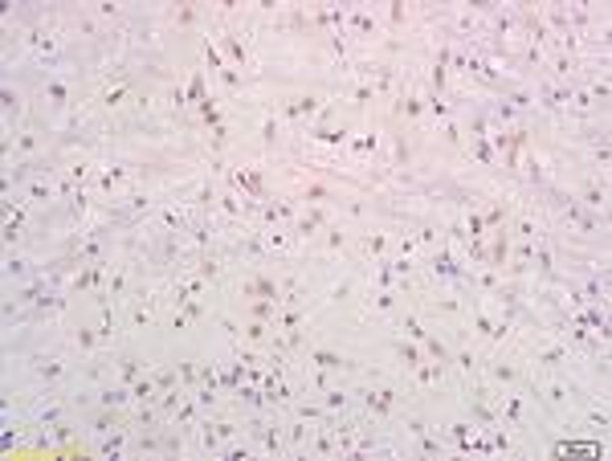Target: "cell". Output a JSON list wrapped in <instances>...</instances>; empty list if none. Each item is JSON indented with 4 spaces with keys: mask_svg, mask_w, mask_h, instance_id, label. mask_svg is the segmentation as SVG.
Returning a JSON list of instances; mask_svg holds the SVG:
<instances>
[{
    "mask_svg": "<svg viewBox=\"0 0 612 461\" xmlns=\"http://www.w3.org/2000/svg\"><path fill=\"white\" fill-rule=\"evenodd\" d=\"M310 363H319L323 371H339V367H347V359H343V355H335V351H327V347H314V351H310Z\"/></svg>",
    "mask_w": 612,
    "mask_h": 461,
    "instance_id": "cell-2",
    "label": "cell"
},
{
    "mask_svg": "<svg viewBox=\"0 0 612 461\" xmlns=\"http://www.w3.org/2000/svg\"><path fill=\"white\" fill-rule=\"evenodd\" d=\"M164 225H167V229H180V225H184V212L167 208V212H164Z\"/></svg>",
    "mask_w": 612,
    "mask_h": 461,
    "instance_id": "cell-24",
    "label": "cell"
},
{
    "mask_svg": "<svg viewBox=\"0 0 612 461\" xmlns=\"http://www.w3.org/2000/svg\"><path fill=\"white\" fill-rule=\"evenodd\" d=\"M539 359H543V363H563V359H567V347H551V351H543Z\"/></svg>",
    "mask_w": 612,
    "mask_h": 461,
    "instance_id": "cell-17",
    "label": "cell"
},
{
    "mask_svg": "<svg viewBox=\"0 0 612 461\" xmlns=\"http://www.w3.org/2000/svg\"><path fill=\"white\" fill-rule=\"evenodd\" d=\"M380 249H384V237H380V233H376V237H368V253H380Z\"/></svg>",
    "mask_w": 612,
    "mask_h": 461,
    "instance_id": "cell-37",
    "label": "cell"
},
{
    "mask_svg": "<svg viewBox=\"0 0 612 461\" xmlns=\"http://www.w3.org/2000/svg\"><path fill=\"white\" fill-rule=\"evenodd\" d=\"M396 351H400V359H404V367H421V363H425V359H421V351H416V347H408V343H400Z\"/></svg>",
    "mask_w": 612,
    "mask_h": 461,
    "instance_id": "cell-11",
    "label": "cell"
},
{
    "mask_svg": "<svg viewBox=\"0 0 612 461\" xmlns=\"http://www.w3.org/2000/svg\"><path fill=\"white\" fill-rule=\"evenodd\" d=\"M392 408H396V392H392V388H384V392H368V412L388 416Z\"/></svg>",
    "mask_w": 612,
    "mask_h": 461,
    "instance_id": "cell-1",
    "label": "cell"
},
{
    "mask_svg": "<svg viewBox=\"0 0 612 461\" xmlns=\"http://www.w3.org/2000/svg\"><path fill=\"white\" fill-rule=\"evenodd\" d=\"M494 380H514V367L510 363H494Z\"/></svg>",
    "mask_w": 612,
    "mask_h": 461,
    "instance_id": "cell-30",
    "label": "cell"
},
{
    "mask_svg": "<svg viewBox=\"0 0 612 461\" xmlns=\"http://www.w3.org/2000/svg\"><path fill=\"white\" fill-rule=\"evenodd\" d=\"M45 90H49V98H54L57 107H61V102H65V98H69V94H65V86H61V82H49V86H45Z\"/></svg>",
    "mask_w": 612,
    "mask_h": 461,
    "instance_id": "cell-19",
    "label": "cell"
},
{
    "mask_svg": "<svg viewBox=\"0 0 612 461\" xmlns=\"http://www.w3.org/2000/svg\"><path fill=\"white\" fill-rule=\"evenodd\" d=\"M180 376H184V380H188V384H192V380H196V376H200V371H196V367H192V363H180Z\"/></svg>",
    "mask_w": 612,
    "mask_h": 461,
    "instance_id": "cell-39",
    "label": "cell"
},
{
    "mask_svg": "<svg viewBox=\"0 0 612 461\" xmlns=\"http://www.w3.org/2000/svg\"><path fill=\"white\" fill-rule=\"evenodd\" d=\"M343 241H347V237H343L339 229H331V249H343Z\"/></svg>",
    "mask_w": 612,
    "mask_h": 461,
    "instance_id": "cell-46",
    "label": "cell"
},
{
    "mask_svg": "<svg viewBox=\"0 0 612 461\" xmlns=\"http://www.w3.org/2000/svg\"><path fill=\"white\" fill-rule=\"evenodd\" d=\"M98 433H107V429H114V412L111 408H102V412H94V420H90Z\"/></svg>",
    "mask_w": 612,
    "mask_h": 461,
    "instance_id": "cell-12",
    "label": "cell"
},
{
    "mask_svg": "<svg viewBox=\"0 0 612 461\" xmlns=\"http://www.w3.org/2000/svg\"><path fill=\"white\" fill-rule=\"evenodd\" d=\"M351 25H355V29L363 33V37H372V33H376V21H372V16L363 12V8H355V12H351Z\"/></svg>",
    "mask_w": 612,
    "mask_h": 461,
    "instance_id": "cell-7",
    "label": "cell"
},
{
    "mask_svg": "<svg viewBox=\"0 0 612 461\" xmlns=\"http://www.w3.org/2000/svg\"><path fill=\"white\" fill-rule=\"evenodd\" d=\"M118 371H123V380H127V384H135V380H139V359H135V355H127V359L118 363Z\"/></svg>",
    "mask_w": 612,
    "mask_h": 461,
    "instance_id": "cell-10",
    "label": "cell"
},
{
    "mask_svg": "<svg viewBox=\"0 0 612 461\" xmlns=\"http://www.w3.org/2000/svg\"><path fill=\"white\" fill-rule=\"evenodd\" d=\"M261 139H266V143H274V139H278V122H274V118H266V127H261Z\"/></svg>",
    "mask_w": 612,
    "mask_h": 461,
    "instance_id": "cell-27",
    "label": "cell"
},
{
    "mask_svg": "<svg viewBox=\"0 0 612 461\" xmlns=\"http://www.w3.org/2000/svg\"><path fill=\"white\" fill-rule=\"evenodd\" d=\"M437 376H441V371H437V367H425V363H421V380H425V384H433V380H437Z\"/></svg>",
    "mask_w": 612,
    "mask_h": 461,
    "instance_id": "cell-40",
    "label": "cell"
},
{
    "mask_svg": "<svg viewBox=\"0 0 612 461\" xmlns=\"http://www.w3.org/2000/svg\"><path fill=\"white\" fill-rule=\"evenodd\" d=\"M429 111H433L437 118H445V115H449V107L441 102V98H429Z\"/></svg>",
    "mask_w": 612,
    "mask_h": 461,
    "instance_id": "cell-31",
    "label": "cell"
},
{
    "mask_svg": "<svg viewBox=\"0 0 612 461\" xmlns=\"http://www.w3.org/2000/svg\"><path fill=\"white\" fill-rule=\"evenodd\" d=\"M155 388H160V392H171V388H176V376H171V371H160V376H155Z\"/></svg>",
    "mask_w": 612,
    "mask_h": 461,
    "instance_id": "cell-20",
    "label": "cell"
},
{
    "mask_svg": "<svg viewBox=\"0 0 612 461\" xmlns=\"http://www.w3.org/2000/svg\"><path fill=\"white\" fill-rule=\"evenodd\" d=\"M29 196H33V200H49V188H45V184H33Z\"/></svg>",
    "mask_w": 612,
    "mask_h": 461,
    "instance_id": "cell-34",
    "label": "cell"
},
{
    "mask_svg": "<svg viewBox=\"0 0 612 461\" xmlns=\"http://www.w3.org/2000/svg\"><path fill=\"white\" fill-rule=\"evenodd\" d=\"M241 400L249 404V408H261L270 396H266V392H257V388H241Z\"/></svg>",
    "mask_w": 612,
    "mask_h": 461,
    "instance_id": "cell-13",
    "label": "cell"
},
{
    "mask_svg": "<svg viewBox=\"0 0 612 461\" xmlns=\"http://www.w3.org/2000/svg\"><path fill=\"white\" fill-rule=\"evenodd\" d=\"M266 335H270V327H266V323H249V327H245V339H253V343H261Z\"/></svg>",
    "mask_w": 612,
    "mask_h": 461,
    "instance_id": "cell-15",
    "label": "cell"
},
{
    "mask_svg": "<svg viewBox=\"0 0 612 461\" xmlns=\"http://www.w3.org/2000/svg\"><path fill=\"white\" fill-rule=\"evenodd\" d=\"M547 400H567V392H563V384H551V388H547Z\"/></svg>",
    "mask_w": 612,
    "mask_h": 461,
    "instance_id": "cell-32",
    "label": "cell"
},
{
    "mask_svg": "<svg viewBox=\"0 0 612 461\" xmlns=\"http://www.w3.org/2000/svg\"><path fill=\"white\" fill-rule=\"evenodd\" d=\"M253 314L257 318H274V302H253Z\"/></svg>",
    "mask_w": 612,
    "mask_h": 461,
    "instance_id": "cell-28",
    "label": "cell"
},
{
    "mask_svg": "<svg viewBox=\"0 0 612 461\" xmlns=\"http://www.w3.org/2000/svg\"><path fill=\"white\" fill-rule=\"evenodd\" d=\"M404 331H408L412 339H429V335H425V327H421L416 318H404Z\"/></svg>",
    "mask_w": 612,
    "mask_h": 461,
    "instance_id": "cell-23",
    "label": "cell"
},
{
    "mask_svg": "<svg viewBox=\"0 0 612 461\" xmlns=\"http://www.w3.org/2000/svg\"><path fill=\"white\" fill-rule=\"evenodd\" d=\"M539 270H543V274H551V253H547V249H539Z\"/></svg>",
    "mask_w": 612,
    "mask_h": 461,
    "instance_id": "cell-38",
    "label": "cell"
},
{
    "mask_svg": "<svg viewBox=\"0 0 612 461\" xmlns=\"http://www.w3.org/2000/svg\"><path fill=\"white\" fill-rule=\"evenodd\" d=\"M310 135H314V139H323V143H343V139H347V131H343V127H314Z\"/></svg>",
    "mask_w": 612,
    "mask_h": 461,
    "instance_id": "cell-6",
    "label": "cell"
},
{
    "mask_svg": "<svg viewBox=\"0 0 612 461\" xmlns=\"http://www.w3.org/2000/svg\"><path fill=\"white\" fill-rule=\"evenodd\" d=\"M433 86H437V90H441V86H445V69H441V61H437V65H433Z\"/></svg>",
    "mask_w": 612,
    "mask_h": 461,
    "instance_id": "cell-36",
    "label": "cell"
},
{
    "mask_svg": "<svg viewBox=\"0 0 612 461\" xmlns=\"http://www.w3.org/2000/svg\"><path fill=\"white\" fill-rule=\"evenodd\" d=\"M355 102H359V107L372 102V86H355Z\"/></svg>",
    "mask_w": 612,
    "mask_h": 461,
    "instance_id": "cell-33",
    "label": "cell"
},
{
    "mask_svg": "<svg viewBox=\"0 0 612 461\" xmlns=\"http://www.w3.org/2000/svg\"><path fill=\"white\" fill-rule=\"evenodd\" d=\"M506 416H510L514 424L522 420V396H506Z\"/></svg>",
    "mask_w": 612,
    "mask_h": 461,
    "instance_id": "cell-14",
    "label": "cell"
},
{
    "mask_svg": "<svg viewBox=\"0 0 612 461\" xmlns=\"http://www.w3.org/2000/svg\"><path fill=\"white\" fill-rule=\"evenodd\" d=\"M217 274H221V265H217V261H208V257H204V261H200V278H208V282H213V278H217Z\"/></svg>",
    "mask_w": 612,
    "mask_h": 461,
    "instance_id": "cell-22",
    "label": "cell"
},
{
    "mask_svg": "<svg viewBox=\"0 0 612 461\" xmlns=\"http://www.w3.org/2000/svg\"><path fill=\"white\" fill-rule=\"evenodd\" d=\"M376 306H380V310H392V306H396V294L380 290V294H376Z\"/></svg>",
    "mask_w": 612,
    "mask_h": 461,
    "instance_id": "cell-25",
    "label": "cell"
},
{
    "mask_svg": "<svg viewBox=\"0 0 612 461\" xmlns=\"http://www.w3.org/2000/svg\"><path fill=\"white\" fill-rule=\"evenodd\" d=\"M78 343L90 351V347H94V331H78Z\"/></svg>",
    "mask_w": 612,
    "mask_h": 461,
    "instance_id": "cell-42",
    "label": "cell"
},
{
    "mask_svg": "<svg viewBox=\"0 0 612 461\" xmlns=\"http://www.w3.org/2000/svg\"><path fill=\"white\" fill-rule=\"evenodd\" d=\"M302 437H306V429H302V424H290V441H294V445H302Z\"/></svg>",
    "mask_w": 612,
    "mask_h": 461,
    "instance_id": "cell-41",
    "label": "cell"
},
{
    "mask_svg": "<svg viewBox=\"0 0 612 461\" xmlns=\"http://www.w3.org/2000/svg\"><path fill=\"white\" fill-rule=\"evenodd\" d=\"M433 270H437L441 278H457V265H453L449 253H437V257H433Z\"/></svg>",
    "mask_w": 612,
    "mask_h": 461,
    "instance_id": "cell-8",
    "label": "cell"
},
{
    "mask_svg": "<svg viewBox=\"0 0 612 461\" xmlns=\"http://www.w3.org/2000/svg\"><path fill=\"white\" fill-rule=\"evenodd\" d=\"M155 392H160V388H155L151 380H135V384H131V396H135V400H143V404L155 400Z\"/></svg>",
    "mask_w": 612,
    "mask_h": 461,
    "instance_id": "cell-4",
    "label": "cell"
},
{
    "mask_svg": "<svg viewBox=\"0 0 612 461\" xmlns=\"http://www.w3.org/2000/svg\"><path fill=\"white\" fill-rule=\"evenodd\" d=\"M429 355H437V359L445 363V359H449V347H445V343H437V339H429Z\"/></svg>",
    "mask_w": 612,
    "mask_h": 461,
    "instance_id": "cell-26",
    "label": "cell"
},
{
    "mask_svg": "<svg viewBox=\"0 0 612 461\" xmlns=\"http://www.w3.org/2000/svg\"><path fill=\"white\" fill-rule=\"evenodd\" d=\"M592 94H596V98L604 102V98H608V82H596V86H592Z\"/></svg>",
    "mask_w": 612,
    "mask_h": 461,
    "instance_id": "cell-44",
    "label": "cell"
},
{
    "mask_svg": "<svg viewBox=\"0 0 612 461\" xmlns=\"http://www.w3.org/2000/svg\"><path fill=\"white\" fill-rule=\"evenodd\" d=\"M37 376L57 380V376H61V359H37Z\"/></svg>",
    "mask_w": 612,
    "mask_h": 461,
    "instance_id": "cell-9",
    "label": "cell"
},
{
    "mask_svg": "<svg viewBox=\"0 0 612 461\" xmlns=\"http://www.w3.org/2000/svg\"><path fill=\"white\" fill-rule=\"evenodd\" d=\"M306 196H310V200H319V196H327V188H323V184H310V188H306Z\"/></svg>",
    "mask_w": 612,
    "mask_h": 461,
    "instance_id": "cell-45",
    "label": "cell"
},
{
    "mask_svg": "<svg viewBox=\"0 0 612 461\" xmlns=\"http://www.w3.org/2000/svg\"><path fill=\"white\" fill-rule=\"evenodd\" d=\"M314 111H319V98L314 94H302V98L286 102V115H314Z\"/></svg>",
    "mask_w": 612,
    "mask_h": 461,
    "instance_id": "cell-3",
    "label": "cell"
},
{
    "mask_svg": "<svg viewBox=\"0 0 612 461\" xmlns=\"http://www.w3.org/2000/svg\"><path fill=\"white\" fill-rule=\"evenodd\" d=\"M400 111H404L408 118H416V115H421V98H404V107H400Z\"/></svg>",
    "mask_w": 612,
    "mask_h": 461,
    "instance_id": "cell-29",
    "label": "cell"
},
{
    "mask_svg": "<svg viewBox=\"0 0 612 461\" xmlns=\"http://www.w3.org/2000/svg\"><path fill=\"white\" fill-rule=\"evenodd\" d=\"M127 396H131L127 388H102V392H98L102 408H118V404H127Z\"/></svg>",
    "mask_w": 612,
    "mask_h": 461,
    "instance_id": "cell-5",
    "label": "cell"
},
{
    "mask_svg": "<svg viewBox=\"0 0 612 461\" xmlns=\"http://www.w3.org/2000/svg\"><path fill=\"white\" fill-rule=\"evenodd\" d=\"M221 208H224V212H229V217H237V212H241V204H237V200H233V196H224V200H221Z\"/></svg>",
    "mask_w": 612,
    "mask_h": 461,
    "instance_id": "cell-35",
    "label": "cell"
},
{
    "mask_svg": "<svg viewBox=\"0 0 612 461\" xmlns=\"http://www.w3.org/2000/svg\"><path fill=\"white\" fill-rule=\"evenodd\" d=\"M343 404H347V392L331 388V392H327V400H323V408H331V412H335V408H343Z\"/></svg>",
    "mask_w": 612,
    "mask_h": 461,
    "instance_id": "cell-16",
    "label": "cell"
},
{
    "mask_svg": "<svg viewBox=\"0 0 612 461\" xmlns=\"http://www.w3.org/2000/svg\"><path fill=\"white\" fill-rule=\"evenodd\" d=\"M4 270H8V278H25V261H21V257H8Z\"/></svg>",
    "mask_w": 612,
    "mask_h": 461,
    "instance_id": "cell-18",
    "label": "cell"
},
{
    "mask_svg": "<svg viewBox=\"0 0 612 461\" xmlns=\"http://www.w3.org/2000/svg\"><path fill=\"white\" fill-rule=\"evenodd\" d=\"M347 294H351V286H347V282H339V286L331 290V298H335V302H339V298H347Z\"/></svg>",
    "mask_w": 612,
    "mask_h": 461,
    "instance_id": "cell-43",
    "label": "cell"
},
{
    "mask_svg": "<svg viewBox=\"0 0 612 461\" xmlns=\"http://www.w3.org/2000/svg\"><path fill=\"white\" fill-rule=\"evenodd\" d=\"M584 204L600 208V204H604V192H600V188H588V192H584Z\"/></svg>",
    "mask_w": 612,
    "mask_h": 461,
    "instance_id": "cell-21",
    "label": "cell"
}]
</instances>
